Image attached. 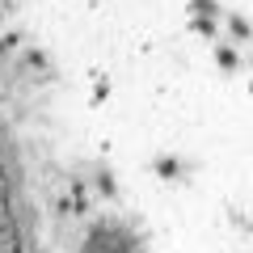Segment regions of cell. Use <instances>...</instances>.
<instances>
[{
    "instance_id": "6da1fadb",
    "label": "cell",
    "mask_w": 253,
    "mask_h": 253,
    "mask_svg": "<svg viewBox=\"0 0 253 253\" xmlns=\"http://www.w3.org/2000/svg\"><path fill=\"white\" fill-rule=\"evenodd\" d=\"M194 30H199L203 38H215V21L211 17H194Z\"/></svg>"
},
{
    "instance_id": "7a4b0ae2",
    "label": "cell",
    "mask_w": 253,
    "mask_h": 253,
    "mask_svg": "<svg viewBox=\"0 0 253 253\" xmlns=\"http://www.w3.org/2000/svg\"><path fill=\"white\" fill-rule=\"evenodd\" d=\"M228 26L236 30V38H249V26H245V17H228Z\"/></svg>"
},
{
    "instance_id": "3957f363",
    "label": "cell",
    "mask_w": 253,
    "mask_h": 253,
    "mask_svg": "<svg viewBox=\"0 0 253 253\" xmlns=\"http://www.w3.org/2000/svg\"><path fill=\"white\" fill-rule=\"evenodd\" d=\"M219 63H224V68H236V51H228V46H219Z\"/></svg>"
},
{
    "instance_id": "277c9868",
    "label": "cell",
    "mask_w": 253,
    "mask_h": 253,
    "mask_svg": "<svg viewBox=\"0 0 253 253\" xmlns=\"http://www.w3.org/2000/svg\"><path fill=\"white\" fill-rule=\"evenodd\" d=\"M190 9H199V13H215V0H194Z\"/></svg>"
}]
</instances>
